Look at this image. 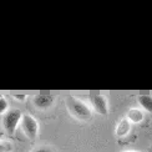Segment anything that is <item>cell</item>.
<instances>
[{
    "label": "cell",
    "mask_w": 152,
    "mask_h": 152,
    "mask_svg": "<svg viewBox=\"0 0 152 152\" xmlns=\"http://www.w3.org/2000/svg\"><path fill=\"white\" fill-rule=\"evenodd\" d=\"M65 102H66V107L69 112L75 118L80 120V121H88L92 117V110L82 100H79L74 96H67Z\"/></svg>",
    "instance_id": "6da1fadb"
},
{
    "label": "cell",
    "mask_w": 152,
    "mask_h": 152,
    "mask_svg": "<svg viewBox=\"0 0 152 152\" xmlns=\"http://www.w3.org/2000/svg\"><path fill=\"white\" fill-rule=\"evenodd\" d=\"M23 113L16 109H10L6 113L3 115V126L6 134L9 136H14L19 124H21Z\"/></svg>",
    "instance_id": "7a4b0ae2"
},
{
    "label": "cell",
    "mask_w": 152,
    "mask_h": 152,
    "mask_svg": "<svg viewBox=\"0 0 152 152\" xmlns=\"http://www.w3.org/2000/svg\"><path fill=\"white\" fill-rule=\"evenodd\" d=\"M20 126L25 136L30 138V140H35L37 134H39V124H37L34 116L29 115V113H24Z\"/></svg>",
    "instance_id": "3957f363"
},
{
    "label": "cell",
    "mask_w": 152,
    "mask_h": 152,
    "mask_svg": "<svg viewBox=\"0 0 152 152\" xmlns=\"http://www.w3.org/2000/svg\"><path fill=\"white\" fill-rule=\"evenodd\" d=\"M90 102L92 106V110L96 111L99 115L106 116L109 113V104H107L106 96L101 94H92L90 96Z\"/></svg>",
    "instance_id": "277c9868"
},
{
    "label": "cell",
    "mask_w": 152,
    "mask_h": 152,
    "mask_svg": "<svg viewBox=\"0 0 152 152\" xmlns=\"http://www.w3.org/2000/svg\"><path fill=\"white\" fill-rule=\"evenodd\" d=\"M34 106L39 110H48L54 104V96L49 94H37L33 99Z\"/></svg>",
    "instance_id": "5b68a950"
},
{
    "label": "cell",
    "mask_w": 152,
    "mask_h": 152,
    "mask_svg": "<svg viewBox=\"0 0 152 152\" xmlns=\"http://www.w3.org/2000/svg\"><path fill=\"white\" fill-rule=\"evenodd\" d=\"M131 131V122L129 121L127 117H124L122 120H120V122L116 126L115 134L117 137H125L130 134Z\"/></svg>",
    "instance_id": "8992f818"
},
{
    "label": "cell",
    "mask_w": 152,
    "mask_h": 152,
    "mask_svg": "<svg viewBox=\"0 0 152 152\" xmlns=\"http://www.w3.org/2000/svg\"><path fill=\"white\" fill-rule=\"evenodd\" d=\"M126 117L129 118V121L131 124H140L143 121V112L140 109H130L127 111Z\"/></svg>",
    "instance_id": "52a82bcc"
},
{
    "label": "cell",
    "mask_w": 152,
    "mask_h": 152,
    "mask_svg": "<svg viewBox=\"0 0 152 152\" xmlns=\"http://www.w3.org/2000/svg\"><path fill=\"white\" fill-rule=\"evenodd\" d=\"M137 101L145 111L152 113V95H146V94L140 95L137 97Z\"/></svg>",
    "instance_id": "ba28073f"
},
{
    "label": "cell",
    "mask_w": 152,
    "mask_h": 152,
    "mask_svg": "<svg viewBox=\"0 0 152 152\" xmlns=\"http://www.w3.org/2000/svg\"><path fill=\"white\" fill-rule=\"evenodd\" d=\"M9 104L8 101H6V99L4 97V95H0V113L1 115H4V113H6L9 111Z\"/></svg>",
    "instance_id": "9c48e42d"
},
{
    "label": "cell",
    "mask_w": 152,
    "mask_h": 152,
    "mask_svg": "<svg viewBox=\"0 0 152 152\" xmlns=\"http://www.w3.org/2000/svg\"><path fill=\"white\" fill-rule=\"evenodd\" d=\"M12 151V145L8 141L3 140L0 142V152H11Z\"/></svg>",
    "instance_id": "30bf717a"
},
{
    "label": "cell",
    "mask_w": 152,
    "mask_h": 152,
    "mask_svg": "<svg viewBox=\"0 0 152 152\" xmlns=\"http://www.w3.org/2000/svg\"><path fill=\"white\" fill-rule=\"evenodd\" d=\"M33 152H53L51 151V148H49V147H37V148H35Z\"/></svg>",
    "instance_id": "8fae6325"
},
{
    "label": "cell",
    "mask_w": 152,
    "mask_h": 152,
    "mask_svg": "<svg viewBox=\"0 0 152 152\" xmlns=\"http://www.w3.org/2000/svg\"><path fill=\"white\" fill-rule=\"evenodd\" d=\"M12 97L16 99L18 101H24L25 99H26V95H24V94H21V95H19V94H14V95H12Z\"/></svg>",
    "instance_id": "7c38bea8"
},
{
    "label": "cell",
    "mask_w": 152,
    "mask_h": 152,
    "mask_svg": "<svg viewBox=\"0 0 152 152\" xmlns=\"http://www.w3.org/2000/svg\"><path fill=\"white\" fill-rule=\"evenodd\" d=\"M124 152H141V151H124Z\"/></svg>",
    "instance_id": "4fadbf2b"
}]
</instances>
